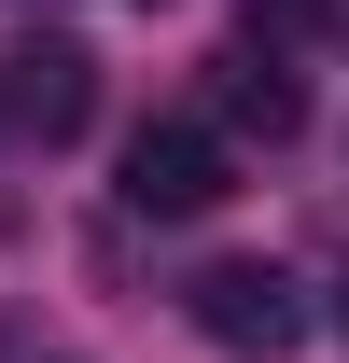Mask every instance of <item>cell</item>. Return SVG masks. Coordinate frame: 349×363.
<instances>
[{
  "label": "cell",
  "instance_id": "obj_5",
  "mask_svg": "<svg viewBox=\"0 0 349 363\" xmlns=\"http://www.w3.org/2000/svg\"><path fill=\"white\" fill-rule=\"evenodd\" d=\"M336 335H349V279H336Z\"/></svg>",
  "mask_w": 349,
  "mask_h": 363
},
{
  "label": "cell",
  "instance_id": "obj_4",
  "mask_svg": "<svg viewBox=\"0 0 349 363\" xmlns=\"http://www.w3.org/2000/svg\"><path fill=\"white\" fill-rule=\"evenodd\" d=\"M223 112H238V126H265V140H294V70H279V56H223Z\"/></svg>",
  "mask_w": 349,
  "mask_h": 363
},
{
  "label": "cell",
  "instance_id": "obj_6",
  "mask_svg": "<svg viewBox=\"0 0 349 363\" xmlns=\"http://www.w3.org/2000/svg\"><path fill=\"white\" fill-rule=\"evenodd\" d=\"M28 14H43V0H28Z\"/></svg>",
  "mask_w": 349,
  "mask_h": 363
},
{
  "label": "cell",
  "instance_id": "obj_1",
  "mask_svg": "<svg viewBox=\"0 0 349 363\" xmlns=\"http://www.w3.org/2000/svg\"><path fill=\"white\" fill-rule=\"evenodd\" d=\"M223 182H238V154H223V126H196V112H154V126L126 140V210L140 224H196V210H223Z\"/></svg>",
  "mask_w": 349,
  "mask_h": 363
},
{
  "label": "cell",
  "instance_id": "obj_2",
  "mask_svg": "<svg viewBox=\"0 0 349 363\" xmlns=\"http://www.w3.org/2000/svg\"><path fill=\"white\" fill-rule=\"evenodd\" d=\"M84 112H98V56L70 43V28H28V43L0 56V126L14 140L56 154V140H84Z\"/></svg>",
  "mask_w": 349,
  "mask_h": 363
},
{
  "label": "cell",
  "instance_id": "obj_3",
  "mask_svg": "<svg viewBox=\"0 0 349 363\" xmlns=\"http://www.w3.org/2000/svg\"><path fill=\"white\" fill-rule=\"evenodd\" d=\"M182 308H196V335H210V350H238V363H279V350L307 335L294 279H279V266H252V252H223V266H196V294H182Z\"/></svg>",
  "mask_w": 349,
  "mask_h": 363
}]
</instances>
